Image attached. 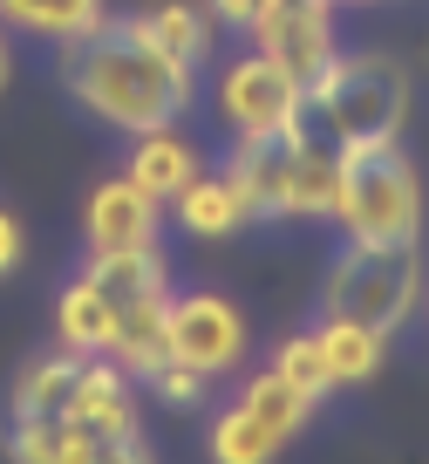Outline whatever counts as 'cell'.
Segmentation results:
<instances>
[{"mask_svg": "<svg viewBox=\"0 0 429 464\" xmlns=\"http://www.w3.org/2000/svg\"><path fill=\"white\" fill-rule=\"evenodd\" d=\"M102 0H0V28H21V34H42V42H75V34L102 28Z\"/></svg>", "mask_w": 429, "mask_h": 464, "instance_id": "20", "label": "cell"}, {"mask_svg": "<svg viewBox=\"0 0 429 464\" xmlns=\"http://www.w3.org/2000/svg\"><path fill=\"white\" fill-rule=\"evenodd\" d=\"M272 369H280L293 390L307 396V403H320V396H334V376H328V362H320V342H314V328L307 334H286L280 348H272Z\"/></svg>", "mask_w": 429, "mask_h": 464, "instance_id": "23", "label": "cell"}, {"mask_svg": "<svg viewBox=\"0 0 429 464\" xmlns=\"http://www.w3.org/2000/svg\"><path fill=\"white\" fill-rule=\"evenodd\" d=\"M348 239L361 246H415L423 239V178L409 150L388 144H348L341 150V198H334Z\"/></svg>", "mask_w": 429, "mask_h": 464, "instance_id": "3", "label": "cell"}, {"mask_svg": "<svg viewBox=\"0 0 429 464\" xmlns=\"http://www.w3.org/2000/svg\"><path fill=\"white\" fill-rule=\"evenodd\" d=\"M253 48L272 55L286 75L314 82V75L341 55V42H334V0H272L266 14H259V28H253Z\"/></svg>", "mask_w": 429, "mask_h": 464, "instance_id": "8", "label": "cell"}, {"mask_svg": "<svg viewBox=\"0 0 429 464\" xmlns=\"http://www.w3.org/2000/svg\"><path fill=\"white\" fill-rule=\"evenodd\" d=\"M116 328H123V307H116L89 274H75L69 287H62V301H55V342L75 348V355H110Z\"/></svg>", "mask_w": 429, "mask_h": 464, "instance_id": "12", "label": "cell"}, {"mask_svg": "<svg viewBox=\"0 0 429 464\" xmlns=\"http://www.w3.org/2000/svg\"><path fill=\"white\" fill-rule=\"evenodd\" d=\"M143 34L164 48V55H177L185 69H205L218 48V21L212 7H198V0H157V7H143Z\"/></svg>", "mask_w": 429, "mask_h": 464, "instance_id": "15", "label": "cell"}, {"mask_svg": "<svg viewBox=\"0 0 429 464\" xmlns=\"http://www.w3.org/2000/svg\"><path fill=\"white\" fill-rule=\"evenodd\" d=\"M334 7H375V0H334Z\"/></svg>", "mask_w": 429, "mask_h": 464, "instance_id": "28", "label": "cell"}, {"mask_svg": "<svg viewBox=\"0 0 429 464\" xmlns=\"http://www.w3.org/2000/svg\"><path fill=\"white\" fill-rule=\"evenodd\" d=\"M314 342H320V362H328L334 390H348V382H368L375 369H382V355H388V334L368 328V321H348V314H320Z\"/></svg>", "mask_w": 429, "mask_h": 464, "instance_id": "17", "label": "cell"}, {"mask_svg": "<svg viewBox=\"0 0 429 464\" xmlns=\"http://www.w3.org/2000/svg\"><path fill=\"white\" fill-rule=\"evenodd\" d=\"M334 198H341V150L328 137H307L293 158V178H286L280 218H334Z\"/></svg>", "mask_w": 429, "mask_h": 464, "instance_id": "18", "label": "cell"}, {"mask_svg": "<svg viewBox=\"0 0 429 464\" xmlns=\"http://www.w3.org/2000/svg\"><path fill=\"white\" fill-rule=\"evenodd\" d=\"M62 89L96 123L137 137V130H157V123H185L191 102H198V69L164 55L137 14L123 21L102 14V28L62 42Z\"/></svg>", "mask_w": 429, "mask_h": 464, "instance_id": "1", "label": "cell"}, {"mask_svg": "<svg viewBox=\"0 0 429 464\" xmlns=\"http://www.w3.org/2000/svg\"><path fill=\"white\" fill-rule=\"evenodd\" d=\"M239 403L253 410V417L266 423L272 437H286V444H293V437L307 430V417H314V410H320V403H307V396L293 390V382H286L280 369H259V376H253V382H245V390H239Z\"/></svg>", "mask_w": 429, "mask_h": 464, "instance_id": "21", "label": "cell"}, {"mask_svg": "<svg viewBox=\"0 0 429 464\" xmlns=\"http://www.w3.org/2000/svg\"><path fill=\"white\" fill-rule=\"evenodd\" d=\"M205 7H212V21H218V28L253 34V28H259V14H266L272 0H205Z\"/></svg>", "mask_w": 429, "mask_h": 464, "instance_id": "25", "label": "cell"}, {"mask_svg": "<svg viewBox=\"0 0 429 464\" xmlns=\"http://www.w3.org/2000/svg\"><path fill=\"white\" fill-rule=\"evenodd\" d=\"M21 266V218L0 212V274H14Z\"/></svg>", "mask_w": 429, "mask_h": 464, "instance_id": "26", "label": "cell"}, {"mask_svg": "<svg viewBox=\"0 0 429 464\" xmlns=\"http://www.w3.org/2000/svg\"><path fill=\"white\" fill-rule=\"evenodd\" d=\"M164 232V198H150V191L137 185V178H102L96 191H89L82 205V239L89 253H123V246H157Z\"/></svg>", "mask_w": 429, "mask_h": 464, "instance_id": "9", "label": "cell"}, {"mask_svg": "<svg viewBox=\"0 0 429 464\" xmlns=\"http://www.w3.org/2000/svg\"><path fill=\"white\" fill-rule=\"evenodd\" d=\"M75 423H89L102 444V458H143V423H137V376L110 355H89L82 382H75Z\"/></svg>", "mask_w": 429, "mask_h": 464, "instance_id": "7", "label": "cell"}, {"mask_svg": "<svg viewBox=\"0 0 429 464\" xmlns=\"http://www.w3.org/2000/svg\"><path fill=\"white\" fill-rule=\"evenodd\" d=\"M171 362H191L205 376H232L245 362V314L212 287L171 294Z\"/></svg>", "mask_w": 429, "mask_h": 464, "instance_id": "6", "label": "cell"}, {"mask_svg": "<svg viewBox=\"0 0 429 464\" xmlns=\"http://www.w3.org/2000/svg\"><path fill=\"white\" fill-rule=\"evenodd\" d=\"M198 171H205V158H198V144H191L177 123H157V130H137V137H129L123 178H137L150 198L171 205V198H177V191H185Z\"/></svg>", "mask_w": 429, "mask_h": 464, "instance_id": "11", "label": "cell"}, {"mask_svg": "<svg viewBox=\"0 0 429 464\" xmlns=\"http://www.w3.org/2000/svg\"><path fill=\"white\" fill-rule=\"evenodd\" d=\"M0 89H7V42H0Z\"/></svg>", "mask_w": 429, "mask_h": 464, "instance_id": "27", "label": "cell"}, {"mask_svg": "<svg viewBox=\"0 0 429 464\" xmlns=\"http://www.w3.org/2000/svg\"><path fill=\"white\" fill-rule=\"evenodd\" d=\"M423 307H429V294H423Z\"/></svg>", "mask_w": 429, "mask_h": 464, "instance_id": "29", "label": "cell"}, {"mask_svg": "<svg viewBox=\"0 0 429 464\" xmlns=\"http://www.w3.org/2000/svg\"><path fill=\"white\" fill-rule=\"evenodd\" d=\"M110 362H123L137 382H150L164 362H171V294H150V301L123 307V328H116Z\"/></svg>", "mask_w": 429, "mask_h": 464, "instance_id": "13", "label": "cell"}, {"mask_svg": "<svg viewBox=\"0 0 429 464\" xmlns=\"http://www.w3.org/2000/svg\"><path fill=\"white\" fill-rule=\"evenodd\" d=\"M280 450H286V437H272L245 403L218 410V423H212V458L218 464H266V458H280Z\"/></svg>", "mask_w": 429, "mask_h": 464, "instance_id": "22", "label": "cell"}, {"mask_svg": "<svg viewBox=\"0 0 429 464\" xmlns=\"http://www.w3.org/2000/svg\"><path fill=\"white\" fill-rule=\"evenodd\" d=\"M171 212H177V226H185L191 239H232L239 226H253V212H245V198L232 191L225 171H198L171 198Z\"/></svg>", "mask_w": 429, "mask_h": 464, "instance_id": "14", "label": "cell"}, {"mask_svg": "<svg viewBox=\"0 0 429 464\" xmlns=\"http://www.w3.org/2000/svg\"><path fill=\"white\" fill-rule=\"evenodd\" d=\"M423 294H429L423 239L415 246H361V239H348L334 253L328 280H320V314H348V321H368V328L396 334V328H409Z\"/></svg>", "mask_w": 429, "mask_h": 464, "instance_id": "4", "label": "cell"}, {"mask_svg": "<svg viewBox=\"0 0 429 464\" xmlns=\"http://www.w3.org/2000/svg\"><path fill=\"white\" fill-rule=\"evenodd\" d=\"M143 390H157L164 403H177V410H191V403H205V390H212V376L205 369H191V362H164L157 376L143 382Z\"/></svg>", "mask_w": 429, "mask_h": 464, "instance_id": "24", "label": "cell"}, {"mask_svg": "<svg viewBox=\"0 0 429 464\" xmlns=\"http://www.w3.org/2000/svg\"><path fill=\"white\" fill-rule=\"evenodd\" d=\"M212 110H218V123H225L232 137H280V130L300 137L307 130V82L286 75L272 55L245 48V55L218 62Z\"/></svg>", "mask_w": 429, "mask_h": 464, "instance_id": "5", "label": "cell"}, {"mask_svg": "<svg viewBox=\"0 0 429 464\" xmlns=\"http://www.w3.org/2000/svg\"><path fill=\"white\" fill-rule=\"evenodd\" d=\"M314 130H280V137H232V158H225V178L232 191L245 198V212L253 218H280L286 205V178H293V158H300V144Z\"/></svg>", "mask_w": 429, "mask_h": 464, "instance_id": "10", "label": "cell"}, {"mask_svg": "<svg viewBox=\"0 0 429 464\" xmlns=\"http://www.w3.org/2000/svg\"><path fill=\"white\" fill-rule=\"evenodd\" d=\"M82 362H89V355H75V348L42 355V362L14 382V423H55V417H69V410H75V382H82Z\"/></svg>", "mask_w": 429, "mask_h": 464, "instance_id": "16", "label": "cell"}, {"mask_svg": "<svg viewBox=\"0 0 429 464\" xmlns=\"http://www.w3.org/2000/svg\"><path fill=\"white\" fill-rule=\"evenodd\" d=\"M402 123H409V69L382 48L334 55L307 82V130L328 137L334 150L388 144V137H402Z\"/></svg>", "mask_w": 429, "mask_h": 464, "instance_id": "2", "label": "cell"}, {"mask_svg": "<svg viewBox=\"0 0 429 464\" xmlns=\"http://www.w3.org/2000/svg\"><path fill=\"white\" fill-rule=\"evenodd\" d=\"M89 280H96L102 294H110L116 307L129 301H150V294H171V266H164L157 246H123V253H89L82 266Z\"/></svg>", "mask_w": 429, "mask_h": 464, "instance_id": "19", "label": "cell"}]
</instances>
